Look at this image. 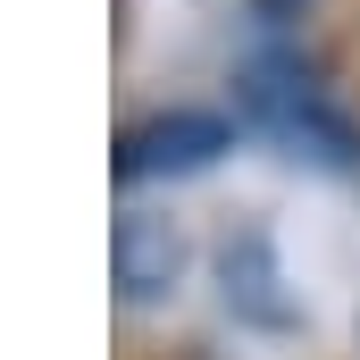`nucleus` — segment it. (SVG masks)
<instances>
[{"label": "nucleus", "instance_id": "obj_1", "mask_svg": "<svg viewBox=\"0 0 360 360\" xmlns=\"http://www.w3.org/2000/svg\"><path fill=\"white\" fill-rule=\"evenodd\" d=\"M243 109L269 126L293 160H327V168H360V126L327 101V84L302 68V42H260L243 68Z\"/></svg>", "mask_w": 360, "mask_h": 360}, {"label": "nucleus", "instance_id": "obj_2", "mask_svg": "<svg viewBox=\"0 0 360 360\" xmlns=\"http://www.w3.org/2000/svg\"><path fill=\"white\" fill-rule=\"evenodd\" d=\"M235 151V117L226 109H160L134 117L117 134V184H151V176H201Z\"/></svg>", "mask_w": 360, "mask_h": 360}, {"label": "nucleus", "instance_id": "obj_3", "mask_svg": "<svg viewBox=\"0 0 360 360\" xmlns=\"http://www.w3.org/2000/svg\"><path fill=\"white\" fill-rule=\"evenodd\" d=\"M109 269H117V293H126V302L176 293V276H184V226L126 201V210H117V235H109Z\"/></svg>", "mask_w": 360, "mask_h": 360}, {"label": "nucleus", "instance_id": "obj_4", "mask_svg": "<svg viewBox=\"0 0 360 360\" xmlns=\"http://www.w3.org/2000/svg\"><path fill=\"white\" fill-rule=\"evenodd\" d=\"M218 276H226V302L243 310V319H260V327H285L293 319V302L276 293L285 276H276V243L260 226H235L226 243H218Z\"/></svg>", "mask_w": 360, "mask_h": 360}]
</instances>
